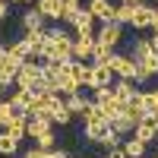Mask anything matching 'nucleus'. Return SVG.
<instances>
[{
  "label": "nucleus",
  "mask_w": 158,
  "mask_h": 158,
  "mask_svg": "<svg viewBox=\"0 0 158 158\" xmlns=\"http://www.w3.org/2000/svg\"><path fill=\"white\" fill-rule=\"evenodd\" d=\"M92 60H95V63H108V67H111V60H114V48H108V44L95 41V51H92Z\"/></svg>",
  "instance_id": "obj_22"
},
{
  "label": "nucleus",
  "mask_w": 158,
  "mask_h": 158,
  "mask_svg": "<svg viewBox=\"0 0 158 158\" xmlns=\"http://www.w3.org/2000/svg\"><path fill=\"white\" fill-rule=\"evenodd\" d=\"M0 89H3V85H0Z\"/></svg>",
  "instance_id": "obj_43"
},
{
  "label": "nucleus",
  "mask_w": 158,
  "mask_h": 158,
  "mask_svg": "<svg viewBox=\"0 0 158 158\" xmlns=\"http://www.w3.org/2000/svg\"><path fill=\"white\" fill-rule=\"evenodd\" d=\"M6 54H10L13 60H19V63H25V60H32V57H35V54H32V48L25 44V38H22V41H13V44L6 48Z\"/></svg>",
  "instance_id": "obj_19"
},
{
  "label": "nucleus",
  "mask_w": 158,
  "mask_h": 158,
  "mask_svg": "<svg viewBox=\"0 0 158 158\" xmlns=\"http://www.w3.org/2000/svg\"><path fill=\"white\" fill-rule=\"evenodd\" d=\"M155 158H158V155H155Z\"/></svg>",
  "instance_id": "obj_46"
},
{
  "label": "nucleus",
  "mask_w": 158,
  "mask_h": 158,
  "mask_svg": "<svg viewBox=\"0 0 158 158\" xmlns=\"http://www.w3.org/2000/svg\"><path fill=\"white\" fill-rule=\"evenodd\" d=\"M111 70H114L117 79H136V60L130 57V54H114Z\"/></svg>",
  "instance_id": "obj_2"
},
{
  "label": "nucleus",
  "mask_w": 158,
  "mask_h": 158,
  "mask_svg": "<svg viewBox=\"0 0 158 158\" xmlns=\"http://www.w3.org/2000/svg\"><path fill=\"white\" fill-rule=\"evenodd\" d=\"M63 101H67V111H70V114H82V117H85V111L92 108V98H85L82 92H79V95H70V98H63Z\"/></svg>",
  "instance_id": "obj_17"
},
{
  "label": "nucleus",
  "mask_w": 158,
  "mask_h": 158,
  "mask_svg": "<svg viewBox=\"0 0 158 158\" xmlns=\"http://www.w3.org/2000/svg\"><path fill=\"white\" fill-rule=\"evenodd\" d=\"M152 76H158V51H152L146 60L136 63V82H149Z\"/></svg>",
  "instance_id": "obj_8"
},
{
  "label": "nucleus",
  "mask_w": 158,
  "mask_h": 158,
  "mask_svg": "<svg viewBox=\"0 0 158 158\" xmlns=\"http://www.w3.org/2000/svg\"><path fill=\"white\" fill-rule=\"evenodd\" d=\"M3 57H6V48H3V44H0V63H3Z\"/></svg>",
  "instance_id": "obj_37"
},
{
  "label": "nucleus",
  "mask_w": 158,
  "mask_h": 158,
  "mask_svg": "<svg viewBox=\"0 0 158 158\" xmlns=\"http://www.w3.org/2000/svg\"><path fill=\"white\" fill-rule=\"evenodd\" d=\"M111 92H114V98L120 101V104H127L130 98L136 95V89H133V79H114V82H111Z\"/></svg>",
  "instance_id": "obj_11"
},
{
  "label": "nucleus",
  "mask_w": 158,
  "mask_h": 158,
  "mask_svg": "<svg viewBox=\"0 0 158 158\" xmlns=\"http://www.w3.org/2000/svg\"><path fill=\"white\" fill-rule=\"evenodd\" d=\"M51 117H29V123H25V133H29V139H38V136H44L51 133Z\"/></svg>",
  "instance_id": "obj_12"
},
{
  "label": "nucleus",
  "mask_w": 158,
  "mask_h": 158,
  "mask_svg": "<svg viewBox=\"0 0 158 158\" xmlns=\"http://www.w3.org/2000/svg\"><path fill=\"white\" fill-rule=\"evenodd\" d=\"M70 117H73V114L67 111V101H63L60 95H54V98H51V120L63 127V123H70Z\"/></svg>",
  "instance_id": "obj_15"
},
{
  "label": "nucleus",
  "mask_w": 158,
  "mask_h": 158,
  "mask_svg": "<svg viewBox=\"0 0 158 158\" xmlns=\"http://www.w3.org/2000/svg\"><path fill=\"white\" fill-rule=\"evenodd\" d=\"M104 158H108V155H104Z\"/></svg>",
  "instance_id": "obj_44"
},
{
  "label": "nucleus",
  "mask_w": 158,
  "mask_h": 158,
  "mask_svg": "<svg viewBox=\"0 0 158 158\" xmlns=\"http://www.w3.org/2000/svg\"><path fill=\"white\" fill-rule=\"evenodd\" d=\"M130 25H133V29H155V6L152 3H139L136 10H133V22H130Z\"/></svg>",
  "instance_id": "obj_4"
},
{
  "label": "nucleus",
  "mask_w": 158,
  "mask_h": 158,
  "mask_svg": "<svg viewBox=\"0 0 158 158\" xmlns=\"http://www.w3.org/2000/svg\"><path fill=\"white\" fill-rule=\"evenodd\" d=\"M73 3H79V0H73Z\"/></svg>",
  "instance_id": "obj_41"
},
{
  "label": "nucleus",
  "mask_w": 158,
  "mask_h": 158,
  "mask_svg": "<svg viewBox=\"0 0 158 158\" xmlns=\"http://www.w3.org/2000/svg\"><path fill=\"white\" fill-rule=\"evenodd\" d=\"M120 117H127V120H133V123H139L142 117H146V108H142L139 92H136V95H133V98H130V101L123 104V114H120Z\"/></svg>",
  "instance_id": "obj_13"
},
{
  "label": "nucleus",
  "mask_w": 158,
  "mask_h": 158,
  "mask_svg": "<svg viewBox=\"0 0 158 158\" xmlns=\"http://www.w3.org/2000/svg\"><path fill=\"white\" fill-rule=\"evenodd\" d=\"M123 38V25L120 22H104L101 29H98V35H95V41H101V44H108V48H114L117 41Z\"/></svg>",
  "instance_id": "obj_6"
},
{
  "label": "nucleus",
  "mask_w": 158,
  "mask_h": 158,
  "mask_svg": "<svg viewBox=\"0 0 158 158\" xmlns=\"http://www.w3.org/2000/svg\"><path fill=\"white\" fill-rule=\"evenodd\" d=\"M38 82H41V63H38V57L25 60L19 73H16V89H25V92H35Z\"/></svg>",
  "instance_id": "obj_1"
},
{
  "label": "nucleus",
  "mask_w": 158,
  "mask_h": 158,
  "mask_svg": "<svg viewBox=\"0 0 158 158\" xmlns=\"http://www.w3.org/2000/svg\"><path fill=\"white\" fill-rule=\"evenodd\" d=\"M16 146H19V142L13 139L10 133H0V155H13V152H16Z\"/></svg>",
  "instance_id": "obj_30"
},
{
  "label": "nucleus",
  "mask_w": 158,
  "mask_h": 158,
  "mask_svg": "<svg viewBox=\"0 0 158 158\" xmlns=\"http://www.w3.org/2000/svg\"><path fill=\"white\" fill-rule=\"evenodd\" d=\"M149 41H152V48H155V51H158V29H155V35H152V38H149Z\"/></svg>",
  "instance_id": "obj_36"
},
{
  "label": "nucleus",
  "mask_w": 158,
  "mask_h": 158,
  "mask_svg": "<svg viewBox=\"0 0 158 158\" xmlns=\"http://www.w3.org/2000/svg\"><path fill=\"white\" fill-rule=\"evenodd\" d=\"M19 3H38V0H19Z\"/></svg>",
  "instance_id": "obj_39"
},
{
  "label": "nucleus",
  "mask_w": 158,
  "mask_h": 158,
  "mask_svg": "<svg viewBox=\"0 0 158 158\" xmlns=\"http://www.w3.org/2000/svg\"><path fill=\"white\" fill-rule=\"evenodd\" d=\"M133 10H136V6H123V3H117V10H114V22L130 25V22H133Z\"/></svg>",
  "instance_id": "obj_27"
},
{
  "label": "nucleus",
  "mask_w": 158,
  "mask_h": 158,
  "mask_svg": "<svg viewBox=\"0 0 158 158\" xmlns=\"http://www.w3.org/2000/svg\"><path fill=\"white\" fill-rule=\"evenodd\" d=\"M108 158H130V155L123 152V146H117V149H111V152H108Z\"/></svg>",
  "instance_id": "obj_34"
},
{
  "label": "nucleus",
  "mask_w": 158,
  "mask_h": 158,
  "mask_svg": "<svg viewBox=\"0 0 158 158\" xmlns=\"http://www.w3.org/2000/svg\"><path fill=\"white\" fill-rule=\"evenodd\" d=\"M67 158H70V155H67Z\"/></svg>",
  "instance_id": "obj_45"
},
{
  "label": "nucleus",
  "mask_w": 158,
  "mask_h": 158,
  "mask_svg": "<svg viewBox=\"0 0 158 158\" xmlns=\"http://www.w3.org/2000/svg\"><path fill=\"white\" fill-rule=\"evenodd\" d=\"M79 13H82V6H79V3H73V0H67V6H63V16H60V22H67V25H76Z\"/></svg>",
  "instance_id": "obj_26"
},
{
  "label": "nucleus",
  "mask_w": 158,
  "mask_h": 158,
  "mask_svg": "<svg viewBox=\"0 0 158 158\" xmlns=\"http://www.w3.org/2000/svg\"><path fill=\"white\" fill-rule=\"evenodd\" d=\"M139 142H146V146H149V142L158 136V114H146V117H142V120L136 123V133H133Z\"/></svg>",
  "instance_id": "obj_3"
},
{
  "label": "nucleus",
  "mask_w": 158,
  "mask_h": 158,
  "mask_svg": "<svg viewBox=\"0 0 158 158\" xmlns=\"http://www.w3.org/2000/svg\"><path fill=\"white\" fill-rule=\"evenodd\" d=\"M25 44L32 48V54H35V57H41V51H44V44H48L44 29H41V32H25Z\"/></svg>",
  "instance_id": "obj_20"
},
{
  "label": "nucleus",
  "mask_w": 158,
  "mask_h": 158,
  "mask_svg": "<svg viewBox=\"0 0 158 158\" xmlns=\"http://www.w3.org/2000/svg\"><path fill=\"white\" fill-rule=\"evenodd\" d=\"M10 101H13V104H19V108H25V111H29V101H32V92H25V89H16V92H13V95H10Z\"/></svg>",
  "instance_id": "obj_29"
},
{
  "label": "nucleus",
  "mask_w": 158,
  "mask_h": 158,
  "mask_svg": "<svg viewBox=\"0 0 158 158\" xmlns=\"http://www.w3.org/2000/svg\"><path fill=\"white\" fill-rule=\"evenodd\" d=\"M13 3H19V0H13Z\"/></svg>",
  "instance_id": "obj_40"
},
{
  "label": "nucleus",
  "mask_w": 158,
  "mask_h": 158,
  "mask_svg": "<svg viewBox=\"0 0 158 158\" xmlns=\"http://www.w3.org/2000/svg\"><path fill=\"white\" fill-rule=\"evenodd\" d=\"M35 6L41 10L44 19H60V16H63V6H67V0H38Z\"/></svg>",
  "instance_id": "obj_14"
},
{
  "label": "nucleus",
  "mask_w": 158,
  "mask_h": 158,
  "mask_svg": "<svg viewBox=\"0 0 158 158\" xmlns=\"http://www.w3.org/2000/svg\"><path fill=\"white\" fill-rule=\"evenodd\" d=\"M25 123H29V120H10V123L3 127V133H10L13 139L19 142V139H25V136H29V133H25Z\"/></svg>",
  "instance_id": "obj_25"
},
{
  "label": "nucleus",
  "mask_w": 158,
  "mask_h": 158,
  "mask_svg": "<svg viewBox=\"0 0 158 158\" xmlns=\"http://www.w3.org/2000/svg\"><path fill=\"white\" fill-rule=\"evenodd\" d=\"M85 10H89L95 19H101V25H104V22H114V10H117V6L111 3V0H92Z\"/></svg>",
  "instance_id": "obj_9"
},
{
  "label": "nucleus",
  "mask_w": 158,
  "mask_h": 158,
  "mask_svg": "<svg viewBox=\"0 0 158 158\" xmlns=\"http://www.w3.org/2000/svg\"><path fill=\"white\" fill-rule=\"evenodd\" d=\"M48 152H51V149H38V146H35V149H29V152H25L22 158H48Z\"/></svg>",
  "instance_id": "obj_33"
},
{
  "label": "nucleus",
  "mask_w": 158,
  "mask_h": 158,
  "mask_svg": "<svg viewBox=\"0 0 158 158\" xmlns=\"http://www.w3.org/2000/svg\"><path fill=\"white\" fill-rule=\"evenodd\" d=\"M0 101H3V98H0Z\"/></svg>",
  "instance_id": "obj_42"
},
{
  "label": "nucleus",
  "mask_w": 158,
  "mask_h": 158,
  "mask_svg": "<svg viewBox=\"0 0 158 158\" xmlns=\"http://www.w3.org/2000/svg\"><path fill=\"white\" fill-rule=\"evenodd\" d=\"M152 51H155V48H152V41H149V38H136V41H133V48H130L127 54H130V57H133V60L139 63V60H146V57L152 54Z\"/></svg>",
  "instance_id": "obj_18"
},
{
  "label": "nucleus",
  "mask_w": 158,
  "mask_h": 158,
  "mask_svg": "<svg viewBox=\"0 0 158 158\" xmlns=\"http://www.w3.org/2000/svg\"><path fill=\"white\" fill-rule=\"evenodd\" d=\"M92 51H95V35H76L73 38V60L85 63L92 57Z\"/></svg>",
  "instance_id": "obj_5"
},
{
  "label": "nucleus",
  "mask_w": 158,
  "mask_h": 158,
  "mask_svg": "<svg viewBox=\"0 0 158 158\" xmlns=\"http://www.w3.org/2000/svg\"><path fill=\"white\" fill-rule=\"evenodd\" d=\"M35 142H38V149H54L57 146V136L54 133H44V136H38Z\"/></svg>",
  "instance_id": "obj_31"
},
{
  "label": "nucleus",
  "mask_w": 158,
  "mask_h": 158,
  "mask_svg": "<svg viewBox=\"0 0 158 158\" xmlns=\"http://www.w3.org/2000/svg\"><path fill=\"white\" fill-rule=\"evenodd\" d=\"M114 70L108 67V63H92V89H111L114 82Z\"/></svg>",
  "instance_id": "obj_7"
},
{
  "label": "nucleus",
  "mask_w": 158,
  "mask_h": 158,
  "mask_svg": "<svg viewBox=\"0 0 158 158\" xmlns=\"http://www.w3.org/2000/svg\"><path fill=\"white\" fill-rule=\"evenodd\" d=\"M139 98H142L146 114H158V89H152V92H139Z\"/></svg>",
  "instance_id": "obj_24"
},
{
  "label": "nucleus",
  "mask_w": 158,
  "mask_h": 158,
  "mask_svg": "<svg viewBox=\"0 0 158 158\" xmlns=\"http://www.w3.org/2000/svg\"><path fill=\"white\" fill-rule=\"evenodd\" d=\"M155 29H158V6H155Z\"/></svg>",
  "instance_id": "obj_38"
},
{
  "label": "nucleus",
  "mask_w": 158,
  "mask_h": 158,
  "mask_svg": "<svg viewBox=\"0 0 158 158\" xmlns=\"http://www.w3.org/2000/svg\"><path fill=\"white\" fill-rule=\"evenodd\" d=\"M92 25H95V16H92L89 10H82V13H79V19H76V25H73V29H76V35H92Z\"/></svg>",
  "instance_id": "obj_21"
},
{
  "label": "nucleus",
  "mask_w": 158,
  "mask_h": 158,
  "mask_svg": "<svg viewBox=\"0 0 158 158\" xmlns=\"http://www.w3.org/2000/svg\"><path fill=\"white\" fill-rule=\"evenodd\" d=\"M123 152H127L130 158H146V142H139L136 136H130V139L123 142Z\"/></svg>",
  "instance_id": "obj_23"
},
{
  "label": "nucleus",
  "mask_w": 158,
  "mask_h": 158,
  "mask_svg": "<svg viewBox=\"0 0 158 158\" xmlns=\"http://www.w3.org/2000/svg\"><path fill=\"white\" fill-rule=\"evenodd\" d=\"M41 25H44L41 10H38V6L25 10V16H22V29H25V32H41Z\"/></svg>",
  "instance_id": "obj_16"
},
{
  "label": "nucleus",
  "mask_w": 158,
  "mask_h": 158,
  "mask_svg": "<svg viewBox=\"0 0 158 158\" xmlns=\"http://www.w3.org/2000/svg\"><path fill=\"white\" fill-rule=\"evenodd\" d=\"M6 123H10V98L0 101V130H3Z\"/></svg>",
  "instance_id": "obj_32"
},
{
  "label": "nucleus",
  "mask_w": 158,
  "mask_h": 158,
  "mask_svg": "<svg viewBox=\"0 0 158 158\" xmlns=\"http://www.w3.org/2000/svg\"><path fill=\"white\" fill-rule=\"evenodd\" d=\"M123 6H139V3H146V0H120Z\"/></svg>",
  "instance_id": "obj_35"
},
{
  "label": "nucleus",
  "mask_w": 158,
  "mask_h": 158,
  "mask_svg": "<svg viewBox=\"0 0 158 158\" xmlns=\"http://www.w3.org/2000/svg\"><path fill=\"white\" fill-rule=\"evenodd\" d=\"M111 133L108 120H85V139L89 142H104V136Z\"/></svg>",
  "instance_id": "obj_10"
},
{
  "label": "nucleus",
  "mask_w": 158,
  "mask_h": 158,
  "mask_svg": "<svg viewBox=\"0 0 158 158\" xmlns=\"http://www.w3.org/2000/svg\"><path fill=\"white\" fill-rule=\"evenodd\" d=\"M111 130L117 136H120V133H136V123L127 120V117H117V120H111Z\"/></svg>",
  "instance_id": "obj_28"
}]
</instances>
